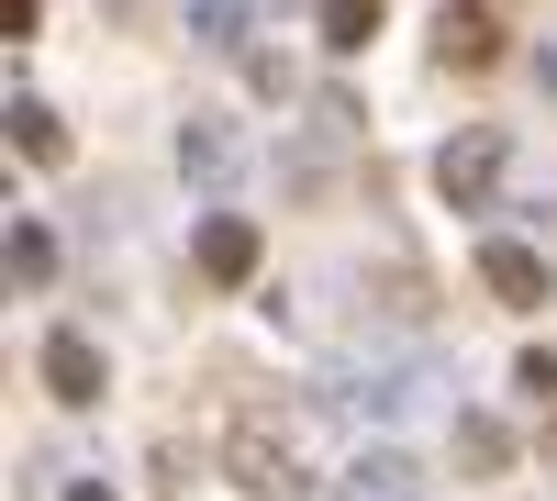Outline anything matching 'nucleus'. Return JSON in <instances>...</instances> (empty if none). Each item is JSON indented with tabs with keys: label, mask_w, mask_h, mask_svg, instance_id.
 Returning <instances> with one entry per match:
<instances>
[{
	"label": "nucleus",
	"mask_w": 557,
	"mask_h": 501,
	"mask_svg": "<svg viewBox=\"0 0 557 501\" xmlns=\"http://www.w3.org/2000/svg\"><path fill=\"white\" fill-rule=\"evenodd\" d=\"M12 146H23L34 167H57V156H67V123L45 112V101H12Z\"/></svg>",
	"instance_id": "f8f14e48"
},
{
	"label": "nucleus",
	"mask_w": 557,
	"mask_h": 501,
	"mask_svg": "<svg viewBox=\"0 0 557 501\" xmlns=\"http://www.w3.org/2000/svg\"><path fill=\"white\" fill-rule=\"evenodd\" d=\"M45 390H57L67 413H89V401H101V346L89 335H45Z\"/></svg>",
	"instance_id": "1a4fd4ad"
},
{
	"label": "nucleus",
	"mask_w": 557,
	"mask_h": 501,
	"mask_svg": "<svg viewBox=\"0 0 557 501\" xmlns=\"http://www.w3.org/2000/svg\"><path fill=\"white\" fill-rule=\"evenodd\" d=\"M178 178H201V190H235V178H246V134H235V123H212V112H190V123H178Z\"/></svg>",
	"instance_id": "20e7f679"
},
{
	"label": "nucleus",
	"mask_w": 557,
	"mask_h": 501,
	"mask_svg": "<svg viewBox=\"0 0 557 501\" xmlns=\"http://www.w3.org/2000/svg\"><path fill=\"white\" fill-rule=\"evenodd\" d=\"M223 468H235V479H246L257 501H290V490H301V458H290V435H278V424H235Z\"/></svg>",
	"instance_id": "7ed1b4c3"
},
{
	"label": "nucleus",
	"mask_w": 557,
	"mask_h": 501,
	"mask_svg": "<svg viewBox=\"0 0 557 501\" xmlns=\"http://www.w3.org/2000/svg\"><path fill=\"white\" fill-rule=\"evenodd\" d=\"M323 45H335V57L380 45V0H323Z\"/></svg>",
	"instance_id": "ddd939ff"
},
{
	"label": "nucleus",
	"mask_w": 557,
	"mask_h": 501,
	"mask_svg": "<svg viewBox=\"0 0 557 501\" xmlns=\"http://www.w3.org/2000/svg\"><path fill=\"white\" fill-rule=\"evenodd\" d=\"M190 45L201 57H246V0H190Z\"/></svg>",
	"instance_id": "9b49d317"
},
{
	"label": "nucleus",
	"mask_w": 557,
	"mask_h": 501,
	"mask_svg": "<svg viewBox=\"0 0 557 501\" xmlns=\"http://www.w3.org/2000/svg\"><path fill=\"white\" fill-rule=\"evenodd\" d=\"M480 290H491V301H513V312H535V301H546V256L513 246V235H491V246H480Z\"/></svg>",
	"instance_id": "6e6552de"
},
{
	"label": "nucleus",
	"mask_w": 557,
	"mask_h": 501,
	"mask_svg": "<svg viewBox=\"0 0 557 501\" xmlns=\"http://www.w3.org/2000/svg\"><path fill=\"white\" fill-rule=\"evenodd\" d=\"M257 256H268V235H257L246 212H212V223H201V279H212V290H246Z\"/></svg>",
	"instance_id": "39448f33"
},
{
	"label": "nucleus",
	"mask_w": 557,
	"mask_h": 501,
	"mask_svg": "<svg viewBox=\"0 0 557 501\" xmlns=\"http://www.w3.org/2000/svg\"><path fill=\"white\" fill-rule=\"evenodd\" d=\"M435 57L446 67H491L502 57V12H491V0H446V12H435Z\"/></svg>",
	"instance_id": "0eeeda50"
},
{
	"label": "nucleus",
	"mask_w": 557,
	"mask_h": 501,
	"mask_svg": "<svg viewBox=\"0 0 557 501\" xmlns=\"http://www.w3.org/2000/svg\"><path fill=\"white\" fill-rule=\"evenodd\" d=\"M502 156H513V146H502V123L446 134V146H435V190H446L457 212H491V190H502Z\"/></svg>",
	"instance_id": "f257e3e1"
},
{
	"label": "nucleus",
	"mask_w": 557,
	"mask_h": 501,
	"mask_svg": "<svg viewBox=\"0 0 557 501\" xmlns=\"http://www.w3.org/2000/svg\"><path fill=\"white\" fill-rule=\"evenodd\" d=\"M546 468H557V413H546Z\"/></svg>",
	"instance_id": "a211bd4d"
},
{
	"label": "nucleus",
	"mask_w": 557,
	"mask_h": 501,
	"mask_svg": "<svg viewBox=\"0 0 557 501\" xmlns=\"http://www.w3.org/2000/svg\"><path fill=\"white\" fill-rule=\"evenodd\" d=\"M67 501H112V490H101V479H78V490H67Z\"/></svg>",
	"instance_id": "f3484780"
},
{
	"label": "nucleus",
	"mask_w": 557,
	"mask_h": 501,
	"mask_svg": "<svg viewBox=\"0 0 557 501\" xmlns=\"http://www.w3.org/2000/svg\"><path fill=\"white\" fill-rule=\"evenodd\" d=\"M424 390H435V368H346V379H335V413H357V424H401Z\"/></svg>",
	"instance_id": "f03ea898"
},
{
	"label": "nucleus",
	"mask_w": 557,
	"mask_h": 501,
	"mask_svg": "<svg viewBox=\"0 0 557 501\" xmlns=\"http://www.w3.org/2000/svg\"><path fill=\"white\" fill-rule=\"evenodd\" d=\"M513 390H535V401H557V346H535L524 368H513Z\"/></svg>",
	"instance_id": "2eb2a0df"
},
{
	"label": "nucleus",
	"mask_w": 557,
	"mask_h": 501,
	"mask_svg": "<svg viewBox=\"0 0 557 501\" xmlns=\"http://www.w3.org/2000/svg\"><path fill=\"white\" fill-rule=\"evenodd\" d=\"M335 501H424V468H412L401 446H357L346 479H335Z\"/></svg>",
	"instance_id": "423d86ee"
},
{
	"label": "nucleus",
	"mask_w": 557,
	"mask_h": 501,
	"mask_svg": "<svg viewBox=\"0 0 557 501\" xmlns=\"http://www.w3.org/2000/svg\"><path fill=\"white\" fill-rule=\"evenodd\" d=\"M446 458L469 479H502V468H513V424H502V413H457L446 424Z\"/></svg>",
	"instance_id": "9d476101"
},
{
	"label": "nucleus",
	"mask_w": 557,
	"mask_h": 501,
	"mask_svg": "<svg viewBox=\"0 0 557 501\" xmlns=\"http://www.w3.org/2000/svg\"><path fill=\"white\" fill-rule=\"evenodd\" d=\"M535 89H557V45H546V57H535Z\"/></svg>",
	"instance_id": "dca6fc26"
},
{
	"label": "nucleus",
	"mask_w": 557,
	"mask_h": 501,
	"mask_svg": "<svg viewBox=\"0 0 557 501\" xmlns=\"http://www.w3.org/2000/svg\"><path fill=\"white\" fill-rule=\"evenodd\" d=\"M57 279V235L45 223H12V290H45Z\"/></svg>",
	"instance_id": "4468645a"
}]
</instances>
